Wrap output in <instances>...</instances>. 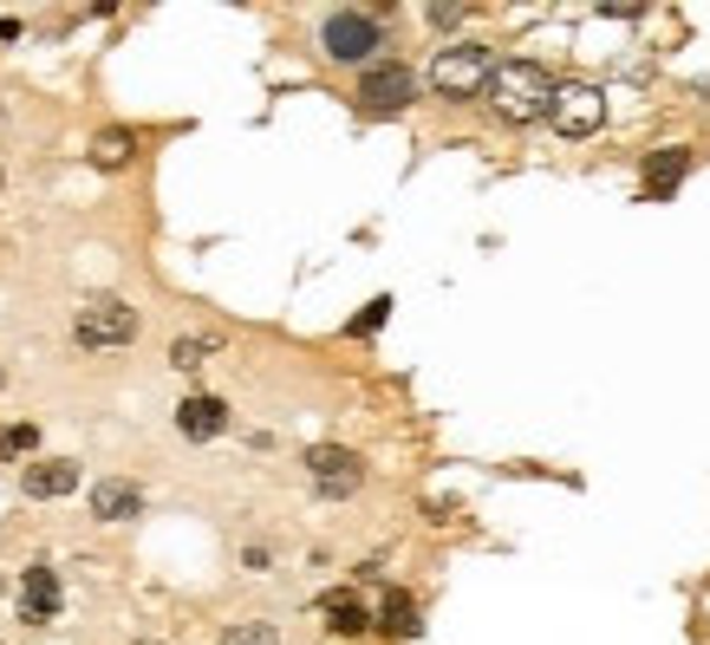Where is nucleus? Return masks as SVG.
Masks as SVG:
<instances>
[{"label":"nucleus","instance_id":"obj_11","mask_svg":"<svg viewBox=\"0 0 710 645\" xmlns=\"http://www.w3.org/2000/svg\"><path fill=\"white\" fill-rule=\"evenodd\" d=\"M92 515H98V522H131V515H143V490L125 483V476H105V483L92 490Z\"/></svg>","mask_w":710,"mask_h":645},{"label":"nucleus","instance_id":"obj_1","mask_svg":"<svg viewBox=\"0 0 710 645\" xmlns=\"http://www.w3.org/2000/svg\"><path fill=\"white\" fill-rule=\"evenodd\" d=\"M483 98H490V111L502 125H541L548 105H555V72L541 60H502L483 85Z\"/></svg>","mask_w":710,"mask_h":645},{"label":"nucleus","instance_id":"obj_14","mask_svg":"<svg viewBox=\"0 0 710 645\" xmlns=\"http://www.w3.org/2000/svg\"><path fill=\"white\" fill-rule=\"evenodd\" d=\"M320 613H326V626H333L340 639H353V633H365V626H372V620H365V606H358L353 593H326V600H320Z\"/></svg>","mask_w":710,"mask_h":645},{"label":"nucleus","instance_id":"obj_20","mask_svg":"<svg viewBox=\"0 0 710 645\" xmlns=\"http://www.w3.org/2000/svg\"><path fill=\"white\" fill-rule=\"evenodd\" d=\"M131 645H163V639H131Z\"/></svg>","mask_w":710,"mask_h":645},{"label":"nucleus","instance_id":"obj_7","mask_svg":"<svg viewBox=\"0 0 710 645\" xmlns=\"http://www.w3.org/2000/svg\"><path fill=\"white\" fill-rule=\"evenodd\" d=\"M548 125H555L561 138H593V131L606 125V92H600V85H555Z\"/></svg>","mask_w":710,"mask_h":645},{"label":"nucleus","instance_id":"obj_15","mask_svg":"<svg viewBox=\"0 0 710 645\" xmlns=\"http://www.w3.org/2000/svg\"><path fill=\"white\" fill-rule=\"evenodd\" d=\"M378 626H385V633H398V639H418V633H424V620H418V600H411V593H385V613H378Z\"/></svg>","mask_w":710,"mask_h":645},{"label":"nucleus","instance_id":"obj_8","mask_svg":"<svg viewBox=\"0 0 710 645\" xmlns=\"http://www.w3.org/2000/svg\"><path fill=\"white\" fill-rule=\"evenodd\" d=\"M20 620L26 626H53L60 620V573L46 568V561H33V568L20 573Z\"/></svg>","mask_w":710,"mask_h":645},{"label":"nucleus","instance_id":"obj_6","mask_svg":"<svg viewBox=\"0 0 710 645\" xmlns=\"http://www.w3.org/2000/svg\"><path fill=\"white\" fill-rule=\"evenodd\" d=\"M320 46H326V60H340V66H365V60L385 46V33H378L372 13H333V20L320 26Z\"/></svg>","mask_w":710,"mask_h":645},{"label":"nucleus","instance_id":"obj_16","mask_svg":"<svg viewBox=\"0 0 710 645\" xmlns=\"http://www.w3.org/2000/svg\"><path fill=\"white\" fill-rule=\"evenodd\" d=\"M215 346H222V340H209V333H190V340H176V346H170V365H176V372H196Z\"/></svg>","mask_w":710,"mask_h":645},{"label":"nucleus","instance_id":"obj_5","mask_svg":"<svg viewBox=\"0 0 710 645\" xmlns=\"http://www.w3.org/2000/svg\"><path fill=\"white\" fill-rule=\"evenodd\" d=\"M306 476L320 496H358L365 490V456L346 450V443H313L306 450Z\"/></svg>","mask_w":710,"mask_h":645},{"label":"nucleus","instance_id":"obj_18","mask_svg":"<svg viewBox=\"0 0 710 645\" xmlns=\"http://www.w3.org/2000/svg\"><path fill=\"white\" fill-rule=\"evenodd\" d=\"M40 450V430L33 424H0V463L7 456H33Z\"/></svg>","mask_w":710,"mask_h":645},{"label":"nucleus","instance_id":"obj_9","mask_svg":"<svg viewBox=\"0 0 710 645\" xmlns=\"http://www.w3.org/2000/svg\"><path fill=\"white\" fill-rule=\"evenodd\" d=\"M20 490H26L33 502H60V496H72V490H78V463H72V456L26 463V470H20Z\"/></svg>","mask_w":710,"mask_h":645},{"label":"nucleus","instance_id":"obj_13","mask_svg":"<svg viewBox=\"0 0 710 645\" xmlns=\"http://www.w3.org/2000/svg\"><path fill=\"white\" fill-rule=\"evenodd\" d=\"M131 157H138V138H131L125 125H111V131L92 138V163H98V170H125Z\"/></svg>","mask_w":710,"mask_h":645},{"label":"nucleus","instance_id":"obj_4","mask_svg":"<svg viewBox=\"0 0 710 645\" xmlns=\"http://www.w3.org/2000/svg\"><path fill=\"white\" fill-rule=\"evenodd\" d=\"M418 98V72L411 66H365V78H358V111L365 118H398L405 105Z\"/></svg>","mask_w":710,"mask_h":645},{"label":"nucleus","instance_id":"obj_12","mask_svg":"<svg viewBox=\"0 0 710 645\" xmlns=\"http://www.w3.org/2000/svg\"><path fill=\"white\" fill-rule=\"evenodd\" d=\"M685 176H691V150H685V143H671V150H658V157L645 163V196H652V203H665Z\"/></svg>","mask_w":710,"mask_h":645},{"label":"nucleus","instance_id":"obj_17","mask_svg":"<svg viewBox=\"0 0 710 645\" xmlns=\"http://www.w3.org/2000/svg\"><path fill=\"white\" fill-rule=\"evenodd\" d=\"M222 645H281V633H275L268 620H235V626L222 633Z\"/></svg>","mask_w":710,"mask_h":645},{"label":"nucleus","instance_id":"obj_2","mask_svg":"<svg viewBox=\"0 0 710 645\" xmlns=\"http://www.w3.org/2000/svg\"><path fill=\"white\" fill-rule=\"evenodd\" d=\"M490 72H496V53H490L483 40H456V46H437V53H430L424 85L437 98H450V105H470V98H483Z\"/></svg>","mask_w":710,"mask_h":645},{"label":"nucleus","instance_id":"obj_19","mask_svg":"<svg viewBox=\"0 0 710 645\" xmlns=\"http://www.w3.org/2000/svg\"><path fill=\"white\" fill-rule=\"evenodd\" d=\"M385 313H391V300H385V293H378V300H372V307H365V313H358L353 326H346V333H353V340H365V333H378V326H385Z\"/></svg>","mask_w":710,"mask_h":645},{"label":"nucleus","instance_id":"obj_10","mask_svg":"<svg viewBox=\"0 0 710 645\" xmlns=\"http://www.w3.org/2000/svg\"><path fill=\"white\" fill-rule=\"evenodd\" d=\"M176 430H183L190 443H209V437L228 430V405L209 398V391H196V398H183V405H176Z\"/></svg>","mask_w":710,"mask_h":645},{"label":"nucleus","instance_id":"obj_3","mask_svg":"<svg viewBox=\"0 0 710 645\" xmlns=\"http://www.w3.org/2000/svg\"><path fill=\"white\" fill-rule=\"evenodd\" d=\"M131 340H138V307L118 300V293H98V300H85L72 313V346L78 353H118Z\"/></svg>","mask_w":710,"mask_h":645}]
</instances>
